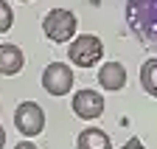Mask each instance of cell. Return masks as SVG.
Here are the masks:
<instances>
[{
	"label": "cell",
	"mask_w": 157,
	"mask_h": 149,
	"mask_svg": "<svg viewBox=\"0 0 157 149\" xmlns=\"http://www.w3.org/2000/svg\"><path fill=\"white\" fill-rule=\"evenodd\" d=\"M76 149H112V141L104 129L98 127H87L76 135Z\"/></svg>",
	"instance_id": "obj_9"
},
{
	"label": "cell",
	"mask_w": 157,
	"mask_h": 149,
	"mask_svg": "<svg viewBox=\"0 0 157 149\" xmlns=\"http://www.w3.org/2000/svg\"><path fill=\"white\" fill-rule=\"evenodd\" d=\"M25 65V57L23 51L11 42H3L0 45V76H17Z\"/></svg>",
	"instance_id": "obj_8"
},
{
	"label": "cell",
	"mask_w": 157,
	"mask_h": 149,
	"mask_svg": "<svg viewBox=\"0 0 157 149\" xmlns=\"http://www.w3.org/2000/svg\"><path fill=\"white\" fill-rule=\"evenodd\" d=\"M104 57V42L98 40L95 34H78L76 40L70 42L67 48V59L76 65V68H95Z\"/></svg>",
	"instance_id": "obj_3"
},
{
	"label": "cell",
	"mask_w": 157,
	"mask_h": 149,
	"mask_svg": "<svg viewBox=\"0 0 157 149\" xmlns=\"http://www.w3.org/2000/svg\"><path fill=\"white\" fill-rule=\"evenodd\" d=\"M14 149H39V146H36V143H31V138H25V141H20Z\"/></svg>",
	"instance_id": "obj_13"
},
{
	"label": "cell",
	"mask_w": 157,
	"mask_h": 149,
	"mask_svg": "<svg viewBox=\"0 0 157 149\" xmlns=\"http://www.w3.org/2000/svg\"><path fill=\"white\" fill-rule=\"evenodd\" d=\"M78 28V17L70 9H51L42 17V31L51 42H73Z\"/></svg>",
	"instance_id": "obj_2"
},
{
	"label": "cell",
	"mask_w": 157,
	"mask_h": 149,
	"mask_svg": "<svg viewBox=\"0 0 157 149\" xmlns=\"http://www.w3.org/2000/svg\"><path fill=\"white\" fill-rule=\"evenodd\" d=\"M6 146V129H3V124H0V149Z\"/></svg>",
	"instance_id": "obj_14"
},
{
	"label": "cell",
	"mask_w": 157,
	"mask_h": 149,
	"mask_svg": "<svg viewBox=\"0 0 157 149\" xmlns=\"http://www.w3.org/2000/svg\"><path fill=\"white\" fill-rule=\"evenodd\" d=\"M98 84L109 93H118L126 87V68L121 62H104L98 68Z\"/></svg>",
	"instance_id": "obj_7"
},
{
	"label": "cell",
	"mask_w": 157,
	"mask_h": 149,
	"mask_svg": "<svg viewBox=\"0 0 157 149\" xmlns=\"http://www.w3.org/2000/svg\"><path fill=\"white\" fill-rule=\"evenodd\" d=\"M70 107H73V113L82 118V121H95V118H101L104 113V96L98 90H76L73 93V99H70Z\"/></svg>",
	"instance_id": "obj_6"
},
{
	"label": "cell",
	"mask_w": 157,
	"mask_h": 149,
	"mask_svg": "<svg viewBox=\"0 0 157 149\" xmlns=\"http://www.w3.org/2000/svg\"><path fill=\"white\" fill-rule=\"evenodd\" d=\"M14 127L23 138H36L45 129V110L36 101H23L14 110Z\"/></svg>",
	"instance_id": "obj_4"
},
{
	"label": "cell",
	"mask_w": 157,
	"mask_h": 149,
	"mask_svg": "<svg viewBox=\"0 0 157 149\" xmlns=\"http://www.w3.org/2000/svg\"><path fill=\"white\" fill-rule=\"evenodd\" d=\"M140 87L151 99H157V57H151L140 65Z\"/></svg>",
	"instance_id": "obj_10"
},
{
	"label": "cell",
	"mask_w": 157,
	"mask_h": 149,
	"mask_svg": "<svg viewBox=\"0 0 157 149\" xmlns=\"http://www.w3.org/2000/svg\"><path fill=\"white\" fill-rule=\"evenodd\" d=\"M20 3H31V0H20Z\"/></svg>",
	"instance_id": "obj_15"
},
{
	"label": "cell",
	"mask_w": 157,
	"mask_h": 149,
	"mask_svg": "<svg viewBox=\"0 0 157 149\" xmlns=\"http://www.w3.org/2000/svg\"><path fill=\"white\" fill-rule=\"evenodd\" d=\"M42 87L48 96H67L73 90V68L65 62H51L42 70Z\"/></svg>",
	"instance_id": "obj_5"
},
{
	"label": "cell",
	"mask_w": 157,
	"mask_h": 149,
	"mask_svg": "<svg viewBox=\"0 0 157 149\" xmlns=\"http://www.w3.org/2000/svg\"><path fill=\"white\" fill-rule=\"evenodd\" d=\"M121 149H146V146H143V141H140V138H129Z\"/></svg>",
	"instance_id": "obj_12"
},
{
	"label": "cell",
	"mask_w": 157,
	"mask_h": 149,
	"mask_svg": "<svg viewBox=\"0 0 157 149\" xmlns=\"http://www.w3.org/2000/svg\"><path fill=\"white\" fill-rule=\"evenodd\" d=\"M126 20L143 42L157 45V0H126Z\"/></svg>",
	"instance_id": "obj_1"
},
{
	"label": "cell",
	"mask_w": 157,
	"mask_h": 149,
	"mask_svg": "<svg viewBox=\"0 0 157 149\" xmlns=\"http://www.w3.org/2000/svg\"><path fill=\"white\" fill-rule=\"evenodd\" d=\"M11 25H14V11L6 0H0V34H6Z\"/></svg>",
	"instance_id": "obj_11"
}]
</instances>
